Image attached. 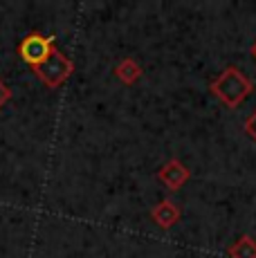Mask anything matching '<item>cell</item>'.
I'll list each match as a JSON object with an SVG mask.
<instances>
[{"instance_id": "cell-6", "label": "cell", "mask_w": 256, "mask_h": 258, "mask_svg": "<svg viewBox=\"0 0 256 258\" xmlns=\"http://www.w3.org/2000/svg\"><path fill=\"white\" fill-rule=\"evenodd\" d=\"M115 74H117V79H119L124 86H133V83H137L142 79L144 70H142V66L135 61V58L126 56V58H121V61L117 63Z\"/></svg>"}, {"instance_id": "cell-10", "label": "cell", "mask_w": 256, "mask_h": 258, "mask_svg": "<svg viewBox=\"0 0 256 258\" xmlns=\"http://www.w3.org/2000/svg\"><path fill=\"white\" fill-rule=\"evenodd\" d=\"M249 54H252V58H254V61H256V41L252 43V49H249Z\"/></svg>"}, {"instance_id": "cell-7", "label": "cell", "mask_w": 256, "mask_h": 258, "mask_svg": "<svg viewBox=\"0 0 256 258\" xmlns=\"http://www.w3.org/2000/svg\"><path fill=\"white\" fill-rule=\"evenodd\" d=\"M227 256L229 258H256V242L252 240V236L243 234L234 245L227 247Z\"/></svg>"}, {"instance_id": "cell-5", "label": "cell", "mask_w": 256, "mask_h": 258, "mask_svg": "<svg viewBox=\"0 0 256 258\" xmlns=\"http://www.w3.org/2000/svg\"><path fill=\"white\" fill-rule=\"evenodd\" d=\"M180 216H182L180 207L171 200H160L153 209H151V218H153V222L160 229H171L173 225H178Z\"/></svg>"}, {"instance_id": "cell-1", "label": "cell", "mask_w": 256, "mask_h": 258, "mask_svg": "<svg viewBox=\"0 0 256 258\" xmlns=\"http://www.w3.org/2000/svg\"><path fill=\"white\" fill-rule=\"evenodd\" d=\"M209 90L227 108L236 110V108H240V103L254 92V83L249 81L236 66H227L214 81L209 83Z\"/></svg>"}, {"instance_id": "cell-2", "label": "cell", "mask_w": 256, "mask_h": 258, "mask_svg": "<svg viewBox=\"0 0 256 258\" xmlns=\"http://www.w3.org/2000/svg\"><path fill=\"white\" fill-rule=\"evenodd\" d=\"M34 72H36V77L41 79L47 88L56 90V88H61L63 83L72 77V72H75V63H72L58 47H52V52L47 54L36 68H34Z\"/></svg>"}, {"instance_id": "cell-9", "label": "cell", "mask_w": 256, "mask_h": 258, "mask_svg": "<svg viewBox=\"0 0 256 258\" xmlns=\"http://www.w3.org/2000/svg\"><path fill=\"white\" fill-rule=\"evenodd\" d=\"M9 99H12V90H9V88L5 86L3 81H0V108H3L5 103L9 101Z\"/></svg>"}, {"instance_id": "cell-3", "label": "cell", "mask_w": 256, "mask_h": 258, "mask_svg": "<svg viewBox=\"0 0 256 258\" xmlns=\"http://www.w3.org/2000/svg\"><path fill=\"white\" fill-rule=\"evenodd\" d=\"M52 47H54V41L50 36H43V34L34 32V34H29V36H25L21 41L18 54H21V58L27 63V66L36 68L38 63L52 52Z\"/></svg>"}, {"instance_id": "cell-4", "label": "cell", "mask_w": 256, "mask_h": 258, "mask_svg": "<svg viewBox=\"0 0 256 258\" xmlns=\"http://www.w3.org/2000/svg\"><path fill=\"white\" fill-rule=\"evenodd\" d=\"M189 177H191L189 168L182 164L178 157L164 162V164L160 166V171H157V180L169 188V191H180V188L189 182Z\"/></svg>"}, {"instance_id": "cell-8", "label": "cell", "mask_w": 256, "mask_h": 258, "mask_svg": "<svg viewBox=\"0 0 256 258\" xmlns=\"http://www.w3.org/2000/svg\"><path fill=\"white\" fill-rule=\"evenodd\" d=\"M243 128H245V133H247V135L256 142V110H254L247 119H245V126H243Z\"/></svg>"}]
</instances>
